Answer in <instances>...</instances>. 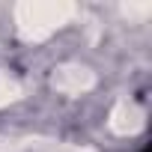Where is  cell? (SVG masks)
<instances>
[{
    "instance_id": "obj_1",
    "label": "cell",
    "mask_w": 152,
    "mask_h": 152,
    "mask_svg": "<svg viewBox=\"0 0 152 152\" xmlns=\"http://www.w3.org/2000/svg\"><path fill=\"white\" fill-rule=\"evenodd\" d=\"M75 15V6L66 0H24L15 6V24L21 39L45 42L60 27H66Z\"/></svg>"
},
{
    "instance_id": "obj_2",
    "label": "cell",
    "mask_w": 152,
    "mask_h": 152,
    "mask_svg": "<svg viewBox=\"0 0 152 152\" xmlns=\"http://www.w3.org/2000/svg\"><path fill=\"white\" fill-rule=\"evenodd\" d=\"M51 84H54V90H60L66 96H81V93H90L96 87V72L81 66V63H63L54 69Z\"/></svg>"
},
{
    "instance_id": "obj_3",
    "label": "cell",
    "mask_w": 152,
    "mask_h": 152,
    "mask_svg": "<svg viewBox=\"0 0 152 152\" xmlns=\"http://www.w3.org/2000/svg\"><path fill=\"white\" fill-rule=\"evenodd\" d=\"M146 116L140 110V104H134L131 99H119L113 107H110V116H107V125L113 134H122V137H131L143 128Z\"/></svg>"
},
{
    "instance_id": "obj_4",
    "label": "cell",
    "mask_w": 152,
    "mask_h": 152,
    "mask_svg": "<svg viewBox=\"0 0 152 152\" xmlns=\"http://www.w3.org/2000/svg\"><path fill=\"white\" fill-rule=\"evenodd\" d=\"M21 96H24V87H21L15 78H12V75L0 72V107H9V104H15Z\"/></svg>"
},
{
    "instance_id": "obj_5",
    "label": "cell",
    "mask_w": 152,
    "mask_h": 152,
    "mask_svg": "<svg viewBox=\"0 0 152 152\" xmlns=\"http://www.w3.org/2000/svg\"><path fill=\"white\" fill-rule=\"evenodd\" d=\"M27 152H93V149L75 146V143H63V140H42V137H33Z\"/></svg>"
},
{
    "instance_id": "obj_6",
    "label": "cell",
    "mask_w": 152,
    "mask_h": 152,
    "mask_svg": "<svg viewBox=\"0 0 152 152\" xmlns=\"http://www.w3.org/2000/svg\"><path fill=\"white\" fill-rule=\"evenodd\" d=\"M122 15L140 21V18L152 15V3H146V0H140V3H137V0H128V3H122Z\"/></svg>"
},
{
    "instance_id": "obj_7",
    "label": "cell",
    "mask_w": 152,
    "mask_h": 152,
    "mask_svg": "<svg viewBox=\"0 0 152 152\" xmlns=\"http://www.w3.org/2000/svg\"><path fill=\"white\" fill-rule=\"evenodd\" d=\"M33 137H0V152H27Z\"/></svg>"
}]
</instances>
